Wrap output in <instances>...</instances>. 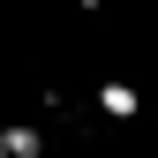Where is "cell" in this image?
I'll return each instance as SVG.
<instances>
[{"label": "cell", "mask_w": 158, "mask_h": 158, "mask_svg": "<svg viewBox=\"0 0 158 158\" xmlns=\"http://www.w3.org/2000/svg\"><path fill=\"white\" fill-rule=\"evenodd\" d=\"M98 106H106V121H135L143 98H135V83H106V90H98Z\"/></svg>", "instance_id": "cell-1"}, {"label": "cell", "mask_w": 158, "mask_h": 158, "mask_svg": "<svg viewBox=\"0 0 158 158\" xmlns=\"http://www.w3.org/2000/svg\"><path fill=\"white\" fill-rule=\"evenodd\" d=\"M8 158H45V135H38V128H15V121H8Z\"/></svg>", "instance_id": "cell-2"}, {"label": "cell", "mask_w": 158, "mask_h": 158, "mask_svg": "<svg viewBox=\"0 0 158 158\" xmlns=\"http://www.w3.org/2000/svg\"><path fill=\"white\" fill-rule=\"evenodd\" d=\"M0 143H8V121H0Z\"/></svg>", "instance_id": "cell-3"}, {"label": "cell", "mask_w": 158, "mask_h": 158, "mask_svg": "<svg viewBox=\"0 0 158 158\" xmlns=\"http://www.w3.org/2000/svg\"><path fill=\"white\" fill-rule=\"evenodd\" d=\"M75 8H98V0H75Z\"/></svg>", "instance_id": "cell-4"}, {"label": "cell", "mask_w": 158, "mask_h": 158, "mask_svg": "<svg viewBox=\"0 0 158 158\" xmlns=\"http://www.w3.org/2000/svg\"><path fill=\"white\" fill-rule=\"evenodd\" d=\"M0 158H8V143H0Z\"/></svg>", "instance_id": "cell-5"}]
</instances>
